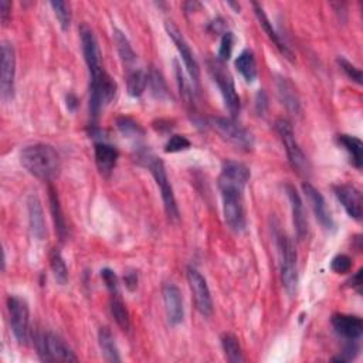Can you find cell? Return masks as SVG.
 Instances as JSON below:
<instances>
[{
	"instance_id": "obj_45",
	"label": "cell",
	"mask_w": 363,
	"mask_h": 363,
	"mask_svg": "<svg viewBox=\"0 0 363 363\" xmlns=\"http://www.w3.org/2000/svg\"><path fill=\"white\" fill-rule=\"evenodd\" d=\"M67 106H68V108H74L77 106V98L72 94L68 95V98H67Z\"/></svg>"
},
{
	"instance_id": "obj_14",
	"label": "cell",
	"mask_w": 363,
	"mask_h": 363,
	"mask_svg": "<svg viewBox=\"0 0 363 363\" xmlns=\"http://www.w3.org/2000/svg\"><path fill=\"white\" fill-rule=\"evenodd\" d=\"M80 37H81L83 55H84V59L88 67V72H90V80L98 79V77L106 70L102 68V64H101V51L98 47L97 37L87 24H83L80 28Z\"/></svg>"
},
{
	"instance_id": "obj_5",
	"label": "cell",
	"mask_w": 363,
	"mask_h": 363,
	"mask_svg": "<svg viewBox=\"0 0 363 363\" xmlns=\"http://www.w3.org/2000/svg\"><path fill=\"white\" fill-rule=\"evenodd\" d=\"M209 71L213 81L217 84L220 94L224 99L226 108L231 114V117H237L240 112V97L236 91L235 80H233L231 74L226 68V64L219 59L209 61Z\"/></svg>"
},
{
	"instance_id": "obj_23",
	"label": "cell",
	"mask_w": 363,
	"mask_h": 363,
	"mask_svg": "<svg viewBox=\"0 0 363 363\" xmlns=\"http://www.w3.org/2000/svg\"><path fill=\"white\" fill-rule=\"evenodd\" d=\"M253 9H254V13L258 19V21H260V26L264 29V32L267 33V36L270 37V40L278 47V50L281 51V53L290 59V60H294V55H293V51L287 47V44H285L282 40H281V36L275 32V29L273 28V23L270 21V19L267 17L264 9L262 8V5H258V3H253Z\"/></svg>"
},
{
	"instance_id": "obj_25",
	"label": "cell",
	"mask_w": 363,
	"mask_h": 363,
	"mask_svg": "<svg viewBox=\"0 0 363 363\" xmlns=\"http://www.w3.org/2000/svg\"><path fill=\"white\" fill-rule=\"evenodd\" d=\"M98 342H99V348L102 351L104 359L107 362H121V356H119V351L118 346L115 344V338L112 332L108 328H101L98 332Z\"/></svg>"
},
{
	"instance_id": "obj_30",
	"label": "cell",
	"mask_w": 363,
	"mask_h": 363,
	"mask_svg": "<svg viewBox=\"0 0 363 363\" xmlns=\"http://www.w3.org/2000/svg\"><path fill=\"white\" fill-rule=\"evenodd\" d=\"M222 348L224 351L226 359L231 363H242L244 362L243 351L240 346V342L236 335L233 333H223L222 335Z\"/></svg>"
},
{
	"instance_id": "obj_44",
	"label": "cell",
	"mask_w": 363,
	"mask_h": 363,
	"mask_svg": "<svg viewBox=\"0 0 363 363\" xmlns=\"http://www.w3.org/2000/svg\"><path fill=\"white\" fill-rule=\"evenodd\" d=\"M349 284L352 285L353 288H356L357 291H360V287H362V270H359L349 281Z\"/></svg>"
},
{
	"instance_id": "obj_8",
	"label": "cell",
	"mask_w": 363,
	"mask_h": 363,
	"mask_svg": "<svg viewBox=\"0 0 363 363\" xmlns=\"http://www.w3.org/2000/svg\"><path fill=\"white\" fill-rule=\"evenodd\" d=\"M10 326L16 341L20 345L28 344L30 335V309L24 298L12 295L8 298Z\"/></svg>"
},
{
	"instance_id": "obj_37",
	"label": "cell",
	"mask_w": 363,
	"mask_h": 363,
	"mask_svg": "<svg viewBox=\"0 0 363 363\" xmlns=\"http://www.w3.org/2000/svg\"><path fill=\"white\" fill-rule=\"evenodd\" d=\"M190 141L184 137V135H172L169 138V141L165 145V150L168 153H176V152H182V150H186L190 148Z\"/></svg>"
},
{
	"instance_id": "obj_2",
	"label": "cell",
	"mask_w": 363,
	"mask_h": 363,
	"mask_svg": "<svg viewBox=\"0 0 363 363\" xmlns=\"http://www.w3.org/2000/svg\"><path fill=\"white\" fill-rule=\"evenodd\" d=\"M20 162L30 175L41 180L56 179L61 168L59 152L47 144L26 146L20 152Z\"/></svg>"
},
{
	"instance_id": "obj_33",
	"label": "cell",
	"mask_w": 363,
	"mask_h": 363,
	"mask_svg": "<svg viewBox=\"0 0 363 363\" xmlns=\"http://www.w3.org/2000/svg\"><path fill=\"white\" fill-rule=\"evenodd\" d=\"M50 267H51V271H53V274H55L56 281L60 285L67 284V281H68V268H67V264H66L64 258H63V255H61L59 248H53L50 253Z\"/></svg>"
},
{
	"instance_id": "obj_26",
	"label": "cell",
	"mask_w": 363,
	"mask_h": 363,
	"mask_svg": "<svg viewBox=\"0 0 363 363\" xmlns=\"http://www.w3.org/2000/svg\"><path fill=\"white\" fill-rule=\"evenodd\" d=\"M48 193H50L48 195V197H50V207H51V213H53L56 231H57V235H59V237L61 240H66L67 235H68V227H67V223H66V217L63 216L59 195H57V192H56V189L53 186H50Z\"/></svg>"
},
{
	"instance_id": "obj_21",
	"label": "cell",
	"mask_w": 363,
	"mask_h": 363,
	"mask_svg": "<svg viewBox=\"0 0 363 363\" xmlns=\"http://www.w3.org/2000/svg\"><path fill=\"white\" fill-rule=\"evenodd\" d=\"M28 210H29V223H30L32 235L33 237L41 242L47 236V227H46V217H44L41 202L36 195L29 196Z\"/></svg>"
},
{
	"instance_id": "obj_32",
	"label": "cell",
	"mask_w": 363,
	"mask_h": 363,
	"mask_svg": "<svg viewBox=\"0 0 363 363\" xmlns=\"http://www.w3.org/2000/svg\"><path fill=\"white\" fill-rule=\"evenodd\" d=\"M111 314L118 324V326L124 331H128L131 326V320H129V313L121 298L119 294H112L111 295Z\"/></svg>"
},
{
	"instance_id": "obj_31",
	"label": "cell",
	"mask_w": 363,
	"mask_h": 363,
	"mask_svg": "<svg viewBox=\"0 0 363 363\" xmlns=\"http://www.w3.org/2000/svg\"><path fill=\"white\" fill-rule=\"evenodd\" d=\"M148 84L150 87L152 95L157 99L164 101V99L170 98V94L168 91V86H166V81L164 79V75L155 67H152L148 71Z\"/></svg>"
},
{
	"instance_id": "obj_4",
	"label": "cell",
	"mask_w": 363,
	"mask_h": 363,
	"mask_svg": "<svg viewBox=\"0 0 363 363\" xmlns=\"http://www.w3.org/2000/svg\"><path fill=\"white\" fill-rule=\"evenodd\" d=\"M278 257H279V274L284 290L290 297L297 293L298 285V255L293 240L281 235L278 237Z\"/></svg>"
},
{
	"instance_id": "obj_38",
	"label": "cell",
	"mask_w": 363,
	"mask_h": 363,
	"mask_svg": "<svg viewBox=\"0 0 363 363\" xmlns=\"http://www.w3.org/2000/svg\"><path fill=\"white\" fill-rule=\"evenodd\" d=\"M331 268L336 274H348L352 270L351 257L346 255V254L336 255L332 260V263H331Z\"/></svg>"
},
{
	"instance_id": "obj_7",
	"label": "cell",
	"mask_w": 363,
	"mask_h": 363,
	"mask_svg": "<svg viewBox=\"0 0 363 363\" xmlns=\"http://www.w3.org/2000/svg\"><path fill=\"white\" fill-rule=\"evenodd\" d=\"M209 125L223 139H226L227 142L233 144L235 146L243 150H251L254 148L253 134L248 131V129L243 128L242 125H239L231 118L215 117V118H210Z\"/></svg>"
},
{
	"instance_id": "obj_15",
	"label": "cell",
	"mask_w": 363,
	"mask_h": 363,
	"mask_svg": "<svg viewBox=\"0 0 363 363\" xmlns=\"http://www.w3.org/2000/svg\"><path fill=\"white\" fill-rule=\"evenodd\" d=\"M302 192L306 197V202L309 203L311 209H313L317 220L321 223V226L325 228V230H333L335 228V222L332 219V215L326 206V202L322 196V193L315 189L313 185L309 184H304L302 185Z\"/></svg>"
},
{
	"instance_id": "obj_39",
	"label": "cell",
	"mask_w": 363,
	"mask_h": 363,
	"mask_svg": "<svg viewBox=\"0 0 363 363\" xmlns=\"http://www.w3.org/2000/svg\"><path fill=\"white\" fill-rule=\"evenodd\" d=\"M338 64L341 66L342 71L349 77L352 81H355L356 84H362V71H360V68H357L355 64L348 61L345 57H340L338 59Z\"/></svg>"
},
{
	"instance_id": "obj_41",
	"label": "cell",
	"mask_w": 363,
	"mask_h": 363,
	"mask_svg": "<svg viewBox=\"0 0 363 363\" xmlns=\"http://www.w3.org/2000/svg\"><path fill=\"white\" fill-rule=\"evenodd\" d=\"M173 64H175V72H176V79H177V86H179L180 94L188 102H190L192 91H190V88H189V86H188V83L185 80V75H184V72H182V68L177 64V61H173Z\"/></svg>"
},
{
	"instance_id": "obj_17",
	"label": "cell",
	"mask_w": 363,
	"mask_h": 363,
	"mask_svg": "<svg viewBox=\"0 0 363 363\" xmlns=\"http://www.w3.org/2000/svg\"><path fill=\"white\" fill-rule=\"evenodd\" d=\"M335 196L338 197V200L344 206V209L352 219L357 222L362 219L363 200H362V193L357 188L352 185L335 186Z\"/></svg>"
},
{
	"instance_id": "obj_16",
	"label": "cell",
	"mask_w": 363,
	"mask_h": 363,
	"mask_svg": "<svg viewBox=\"0 0 363 363\" xmlns=\"http://www.w3.org/2000/svg\"><path fill=\"white\" fill-rule=\"evenodd\" d=\"M164 302L168 320L172 325H179L185 320V306H184V297L179 290L177 285L169 282L164 287Z\"/></svg>"
},
{
	"instance_id": "obj_34",
	"label": "cell",
	"mask_w": 363,
	"mask_h": 363,
	"mask_svg": "<svg viewBox=\"0 0 363 363\" xmlns=\"http://www.w3.org/2000/svg\"><path fill=\"white\" fill-rule=\"evenodd\" d=\"M117 126L121 131V134L128 137V138H138V137L144 135V129L139 126L138 122H135L131 118H125V117L118 118Z\"/></svg>"
},
{
	"instance_id": "obj_24",
	"label": "cell",
	"mask_w": 363,
	"mask_h": 363,
	"mask_svg": "<svg viewBox=\"0 0 363 363\" xmlns=\"http://www.w3.org/2000/svg\"><path fill=\"white\" fill-rule=\"evenodd\" d=\"M114 41H115V46H117V50H118V55L124 63V66L128 67V71L135 68L134 64L137 61V55L135 51L131 46V43H129L128 37L124 35V32H121L119 29H114Z\"/></svg>"
},
{
	"instance_id": "obj_12",
	"label": "cell",
	"mask_w": 363,
	"mask_h": 363,
	"mask_svg": "<svg viewBox=\"0 0 363 363\" xmlns=\"http://www.w3.org/2000/svg\"><path fill=\"white\" fill-rule=\"evenodd\" d=\"M188 281L190 285V291L193 294L195 298V304L199 313L209 318L213 314V300H212V294L209 290V285H207V281L204 279V277L196 270L189 267L188 268Z\"/></svg>"
},
{
	"instance_id": "obj_40",
	"label": "cell",
	"mask_w": 363,
	"mask_h": 363,
	"mask_svg": "<svg viewBox=\"0 0 363 363\" xmlns=\"http://www.w3.org/2000/svg\"><path fill=\"white\" fill-rule=\"evenodd\" d=\"M101 278L102 281L106 282V287L108 288V291L112 294H119V282H118V277L117 274L110 270V268H104L101 271Z\"/></svg>"
},
{
	"instance_id": "obj_3",
	"label": "cell",
	"mask_w": 363,
	"mask_h": 363,
	"mask_svg": "<svg viewBox=\"0 0 363 363\" xmlns=\"http://www.w3.org/2000/svg\"><path fill=\"white\" fill-rule=\"evenodd\" d=\"M138 161L149 169L155 182H157V185L161 190L162 200H164L165 212H166L169 220L177 222L179 220V207H177L176 197L173 193V188L170 185L168 173H166L165 164L162 162L161 158L155 157V155L149 150H141L138 153Z\"/></svg>"
},
{
	"instance_id": "obj_22",
	"label": "cell",
	"mask_w": 363,
	"mask_h": 363,
	"mask_svg": "<svg viewBox=\"0 0 363 363\" xmlns=\"http://www.w3.org/2000/svg\"><path fill=\"white\" fill-rule=\"evenodd\" d=\"M277 91L282 106H285V108H287L291 114L301 112V101L298 92L294 84L288 79H285V77L281 75L277 77Z\"/></svg>"
},
{
	"instance_id": "obj_13",
	"label": "cell",
	"mask_w": 363,
	"mask_h": 363,
	"mask_svg": "<svg viewBox=\"0 0 363 363\" xmlns=\"http://www.w3.org/2000/svg\"><path fill=\"white\" fill-rule=\"evenodd\" d=\"M165 29L169 35V37L172 39V41L175 43L179 55L182 57V60H184V64L186 67V71L189 72L190 75V80L195 83V84H199V79H200V68H199V64H197V60L193 55V51L189 46V43L186 41V39L184 37V35L180 33V30L176 28V26L172 23V21H166L165 23Z\"/></svg>"
},
{
	"instance_id": "obj_35",
	"label": "cell",
	"mask_w": 363,
	"mask_h": 363,
	"mask_svg": "<svg viewBox=\"0 0 363 363\" xmlns=\"http://www.w3.org/2000/svg\"><path fill=\"white\" fill-rule=\"evenodd\" d=\"M51 8L55 10V14L63 30H68L70 24H71V9L67 2H61V0H57V2H51Z\"/></svg>"
},
{
	"instance_id": "obj_29",
	"label": "cell",
	"mask_w": 363,
	"mask_h": 363,
	"mask_svg": "<svg viewBox=\"0 0 363 363\" xmlns=\"http://www.w3.org/2000/svg\"><path fill=\"white\" fill-rule=\"evenodd\" d=\"M338 142L349 153L353 166L356 169H362V165H363V144H362V141L356 137L340 135Z\"/></svg>"
},
{
	"instance_id": "obj_43",
	"label": "cell",
	"mask_w": 363,
	"mask_h": 363,
	"mask_svg": "<svg viewBox=\"0 0 363 363\" xmlns=\"http://www.w3.org/2000/svg\"><path fill=\"white\" fill-rule=\"evenodd\" d=\"M125 285L129 291H134L138 287V277L135 273H128L125 275Z\"/></svg>"
},
{
	"instance_id": "obj_28",
	"label": "cell",
	"mask_w": 363,
	"mask_h": 363,
	"mask_svg": "<svg viewBox=\"0 0 363 363\" xmlns=\"http://www.w3.org/2000/svg\"><path fill=\"white\" fill-rule=\"evenodd\" d=\"M148 86V72L141 68H133L126 74V88L131 97H141Z\"/></svg>"
},
{
	"instance_id": "obj_18",
	"label": "cell",
	"mask_w": 363,
	"mask_h": 363,
	"mask_svg": "<svg viewBox=\"0 0 363 363\" xmlns=\"http://www.w3.org/2000/svg\"><path fill=\"white\" fill-rule=\"evenodd\" d=\"M335 332L341 335L349 342H357L363 332V322L359 317L346 315V314H335L331 320Z\"/></svg>"
},
{
	"instance_id": "obj_11",
	"label": "cell",
	"mask_w": 363,
	"mask_h": 363,
	"mask_svg": "<svg viewBox=\"0 0 363 363\" xmlns=\"http://www.w3.org/2000/svg\"><path fill=\"white\" fill-rule=\"evenodd\" d=\"M16 80V51L12 43H2V68H0V91L2 99L9 102L14 97Z\"/></svg>"
},
{
	"instance_id": "obj_36",
	"label": "cell",
	"mask_w": 363,
	"mask_h": 363,
	"mask_svg": "<svg viewBox=\"0 0 363 363\" xmlns=\"http://www.w3.org/2000/svg\"><path fill=\"white\" fill-rule=\"evenodd\" d=\"M233 47H235V35L231 32L223 33L222 41H220V48H219V60L226 63L233 53Z\"/></svg>"
},
{
	"instance_id": "obj_27",
	"label": "cell",
	"mask_w": 363,
	"mask_h": 363,
	"mask_svg": "<svg viewBox=\"0 0 363 363\" xmlns=\"http://www.w3.org/2000/svg\"><path fill=\"white\" fill-rule=\"evenodd\" d=\"M235 66L247 83H253L257 79V61L251 50L242 51L240 56L236 59Z\"/></svg>"
},
{
	"instance_id": "obj_1",
	"label": "cell",
	"mask_w": 363,
	"mask_h": 363,
	"mask_svg": "<svg viewBox=\"0 0 363 363\" xmlns=\"http://www.w3.org/2000/svg\"><path fill=\"white\" fill-rule=\"evenodd\" d=\"M251 177L248 166L242 162L227 161L219 177V188L223 199L226 224L236 233L244 231L247 226L244 210V188Z\"/></svg>"
},
{
	"instance_id": "obj_9",
	"label": "cell",
	"mask_w": 363,
	"mask_h": 363,
	"mask_svg": "<svg viewBox=\"0 0 363 363\" xmlns=\"http://www.w3.org/2000/svg\"><path fill=\"white\" fill-rule=\"evenodd\" d=\"M275 129H277V133H278V135L284 144L285 150H287L288 161H290L291 166L298 173L306 175L309 172V164H308L305 153L302 152V149L300 148V145L295 139L293 125L287 119H278L275 122Z\"/></svg>"
},
{
	"instance_id": "obj_42",
	"label": "cell",
	"mask_w": 363,
	"mask_h": 363,
	"mask_svg": "<svg viewBox=\"0 0 363 363\" xmlns=\"http://www.w3.org/2000/svg\"><path fill=\"white\" fill-rule=\"evenodd\" d=\"M10 10H12V3L8 0H0V20L6 26L10 20Z\"/></svg>"
},
{
	"instance_id": "obj_20",
	"label": "cell",
	"mask_w": 363,
	"mask_h": 363,
	"mask_svg": "<svg viewBox=\"0 0 363 363\" xmlns=\"http://www.w3.org/2000/svg\"><path fill=\"white\" fill-rule=\"evenodd\" d=\"M95 164L102 176H110L118 162L119 153L115 146L107 142H98L94 148Z\"/></svg>"
},
{
	"instance_id": "obj_6",
	"label": "cell",
	"mask_w": 363,
	"mask_h": 363,
	"mask_svg": "<svg viewBox=\"0 0 363 363\" xmlns=\"http://www.w3.org/2000/svg\"><path fill=\"white\" fill-rule=\"evenodd\" d=\"M37 353L44 362H77L79 357L75 356L72 349L53 332L40 333L36 336Z\"/></svg>"
},
{
	"instance_id": "obj_19",
	"label": "cell",
	"mask_w": 363,
	"mask_h": 363,
	"mask_svg": "<svg viewBox=\"0 0 363 363\" xmlns=\"http://www.w3.org/2000/svg\"><path fill=\"white\" fill-rule=\"evenodd\" d=\"M285 192H287V197H288L290 204H291L293 222H294L297 237H298V240H304L308 235V219H306L302 199L293 185L285 186Z\"/></svg>"
},
{
	"instance_id": "obj_10",
	"label": "cell",
	"mask_w": 363,
	"mask_h": 363,
	"mask_svg": "<svg viewBox=\"0 0 363 363\" xmlns=\"http://www.w3.org/2000/svg\"><path fill=\"white\" fill-rule=\"evenodd\" d=\"M117 83L106 71L95 80H90V111L94 119L98 118L101 110L115 98Z\"/></svg>"
}]
</instances>
